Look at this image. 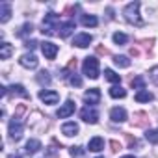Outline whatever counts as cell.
I'll use <instances>...</instances> for the list:
<instances>
[{"mask_svg":"<svg viewBox=\"0 0 158 158\" xmlns=\"http://www.w3.org/2000/svg\"><path fill=\"white\" fill-rule=\"evenodd\" d=\"M11 19V6L8 2L0 4V23H8Z\"/></svg>","mask_w":158,"mask_h":158,"instance_id":"cell-15","label":"cell"},{"mask_svg":"<svg viewBox=\"0 0 158 158\" xmlns=\"http://www.w3.org/2000/svg\"><path fill=\"white\" fill-rule=\"evenodd\" d=\"M110 117H112V121H114V123H123V121H127V110H125V108L115 106V108H112Z\"/></svg>","mask_w":158,"mask_h":158,"instance_id":"cell-12","label":"cell"},{"mask_svg":"<svg viewBox=\"0 0 158 158\" xmlns=\"http://www.w3.org/2000/svg\"><path fill=\"white\" fill-rule=\"evenodd\" d=\"M60 26H61V23H60V17L56 15V13H47L45 15V19H43V34H47V35H58V32H60Z\"/></svg>","mask_w":158,"mask_h":158,"instance_id":"cell-1","label":"cell"},{"mask_svg":"<svg viewBox=\"0 0 158 158\" xmlns=\"http://www.w3.org/2000/svg\"><path fill=\"white\" fill-rule=\"evenodd\" d=\"M110 97H114V99H125L127 97V89H123L121 86H114V88H110Z\"/></svg>","mask_w":158,"mask_h":158,"instance_id":"cell-22","label":"cell"},{"mask_svg":"<svg viewBox=\"0 0 158 158\" xmlns=\"http://www.w3.org/2000/svg\"><path fill=\"white\" fill-rule=\"evenodd\" d=\"M80 119L86 121V123H89V125H95L99 121V112L93 106H84L80 110Z\"/></svg>","mask_w":158,"mask_h":158,"instance_id":"cell-4","label":"cell"},{"mask_svg":"<svg viewBox=\"0 0 158 158\" xmlns=\"http://www.w3.org/2000/svg\"><path fill=\"white\" fill-rule=\"evenodd\" d=\"M24 134V125L19 121V119H11L10 121V138L13 141H19Z\"/></svg>","mask_w":158,"mask_h":158,"instance_id":"cell-5","label":"cell"},{"mask_svg":"<svg viewBox=\"0 0 158 158\" xmlns=\"http://www.w3.org/2000/svg\"><path fill=\"white\" fill-rule=\"evenodd\" d=\"M84 101L88 102V106L99 104V101H101V89H97V88H91V89H88V91L84 93Z\"/></svg>","mask_w":158,"mask_h":158,"instance_id":"cell-7","label":"cell"},{"mask_svg":"<svg viewBox=\"0 0 158 158\" xmlns=\"http://www.w3.org/2000/svg\"><path fill=\"white\" fill-rule=\"evenodd\" d=\"M35 45H37V41H34V39H28V41L24 43V47H26V48H30V50H34V48H35Z\"/></svg>","mask_w":158,"mask_h":158,"instance_id":"cell-33","label":"cell"},{"mask_svg":"<svg viewBox=\"0 0 158 158\" xmlns=\"http://www.w3.org/2000/svg\"><path fill=\"white\" fill-rule=\"evenodd\" d=\"M69 152H71V156H74V158H80V156H84V154H86V149L76 145V147H71V149H69Z\"/></svg>","mask_w":158,"mask_h":158,"instance_id":"cell-28","label":"cell"},{"mask_svg":"<svg viewBox=\"0 0 158 158\" xmlns=\"http://www.w3.org/2000/svg\"><path fill=\"white\" fill-rule=\"evenodd\" d=\"M8 91L13 93V95H19V97H23V99H28V97H30L28 91L24 89V86H21V84H13L11 88H8Z\"/></svg>","mask_w":158,"mask_h":158,"instance_id":"cell-18","label":"cell"},{"mask_svg":"<svg viewBox=\"0 0 158 158\" xmlns=\"http://www.w3.org/2000/svg\"><path fill=\"white\" fill-rule=\"evenodd\" d=\"M149 74H151V80H152L154 84H158V65H156V67H152Z\"/></svg>","mask_w":158,"mask_h":158,"instance_id":"cell-32","label":"cell"},{"mask_svg":"<svg viewBox=\"0 0 158 158\" xmlns=\"http://www.w3.org/2000/svg\"><path fill=\"white\" fill-rule=\"evenodd\" d=\"M19 63H21L23 67H26V69H35V67H37V63H39V60L30 52V54H23V56H21V60H19Z\"/></svg>","mask_w":158,"mask_h":158,"instance_id":"cell-9","label":"cell"},{"mask_svg":"<svg viewBox=\"0 0 158 158\" xmlns=\"http://www.w3.org/2000/svg\"><path fill=\"white\" fill-rule=\"evenodd\" d=\"M41 50H43L47 60H54L56 54H58V45H54L50 41H45V43H41Z\"/></svg>","mask_w":158,"mask_h":158,"instance_id":"cell-8","label":"cell"},{"mask_svg":"<svg viewBox=\"0 0 158 158\" xmlns=\"http://www.w3.org/2000/svg\"><path fill=\"white\" fill-rule=\"evenodd\" d=\"M78 130L80 128H78V125L74 121H67V123L61 125V134H65V136H76Z\"/></svg>","mask_w":158,"mask_h":158,"instance_id":"cell-13","label":"cell"},{"mask_svg":"<svg viewBox=\"0 0 158 158\" xmlns=\"http://www.w3.org/2000/svg\"><path fill=\"white\" fill-rule=\"evenodd\" d=\"M32 30H34V26H32L30 23H26V24H23V26H21V30L17 32V35H19V37H24V35L32 34Z\"/></svg>","mask_w":158,"mask_h":158,"instance_id":"cell-29","label":"cell"},{"mask_svg":"<svg viewBox=\"0 0 158 158\" xmlns=\"http://www.w3.org/2000/svg\"><path fill=\"white\" fill-rule=\"evenodd\" d=\"M39 149H41V141H39V139H30V141L26 143V147H24V152H26V154H35Z\"/></svg>","mask_w":158,"mask_h":158,"instance_id":"cell-19","label":"cell"},{"mask_svg":"<svg viewBox=\"0 0 158 158\" xmlns=\"http://www.w3.org/2000/svg\"><path fill=\"white\" fill-rule=\"evenodd\" d=\"M114 63L117 67H130V60L127 56H114Z\"/></svg>","mask_w":158,"mask_h":158,"instance_id":"cell-25","label":"cell"},{"mask_svg":"<svg viewBox=\"0 0 158 158\" xmlns=\"http://www.w3.org/2000/svg\"><path fill=\"white\" fill-rule=\"evenodd\" d=\"M121 158H134L132 154H127V156H121Z\"/></svg>","mask_w":158,"mask_h":158,"instance_id":"cell-34","label":"cell"},{"mask_svg":"<svg viewBox=\"0 0 158 158\" xmlns=\"http://www.w3.org/2000/svg\"><path fill=\"white\" fill-rule=\"evenodd\" d=\"M74 114V102L73 101H67L63 106H60V110L56 112V115L60 117V119H65V117H69V115H73Z\"/></svg>","mask_w":158,"mask_h":158,"instance_id":"cell-11","label":"cell"},{"mask_svg":"<svg viewBox=\"0 0 158 158\" xmlns=\"http://www.w3.org/2000/svg\"><path fill=\"white\" fill-rule=\"evenodd\" d=\"M73 30H74V21H67V23H63V24L60 26L58 35H60V37H69V35L73 34Z\"/></svg>","mask_w":158,"mask_h":158,"instance_id":"cell-17","label":"cell"},{"mask_svg":"<svg viewBox=\"0 0 158 158\" xmlns=\"http://www.w3.org/2000/svg\"><path fill=\"white\" fill-rule=\"evenodd\" d=\"M123 15H125L127 23H130V24H141V19H139V2H130L125 8Z\"/></svg>","mask_w":158,"mask_h":158,"instance_id":"cell-3","label":"cell"},{"mask_svg":"<svg viewBox=\"0 0 158 158\" xmlns=\"http://www.w3.org/2000/svg\"><path fill=\"white\" fill-rule=\"evenodd\" d=\"M82 71H84V74H86L88 78H91V80L99 78V60L93 58V56L86 58L84 63H82Z\"/></svg>","mask_w":158,"mask_h":158,"instance_id":"cell-2","label":"cell"},{"mask_svg":"<svg viewBox=\"0 0 158 158\" xmlns=\"http://www.w3.org/2000/svg\"><path fill=\"white\" fill-rule=\"evenodd\" d=\"M130 86H132L134 89H138V91H143V89H145V80H143V76H136V78H132Z\"/></svg>","mask_w":158,"mask_h":158,"instance_id":"cell-24","label":"cell"},{"mask_svg":"<svg viewBox=\"0 0 158 158\" xmlns=\"http://www.w3.org/2000/svg\"><path fill=\"white\" fill-rule=\"evenodd\" d=\"M127 41H128L127 34H123V32H115V34H114V43H115V45H125Z\"/></svg>","mask_w":158,"mask_h":158,"instance_id":"cell-27","label":"cell"},{"mask_svg":"<svg viewBox=\"0 0 158 158\" xmlns=\"http://www.w3.org/2000/svg\"><path fill=\"white\" fill-rule=\"evenodd\" d=\"M97 158H104V156H97Z\"/></svg>","mask_w":158,"mask_h":158,"instance_id":"cell-35","label":"cell"},{"mask_svg":"<svg viewBox=\"0 0 158 158\" xmlns=\"http://www.w3.org/2000/svg\"><path fill=\"white\" fill-rule=\"evenodd\" d=\"M39 99H41L45 104H56V102L60 101V95H58L56 91H50V89H43V91L39 93Z\"/></svg>","mask_w":158,"mask_h":158,"instance_id":"cell-10","label":"cell"},{"mask_svg":"<svg viewBox=\"0 0 158 158\" xmlns=\"http://www.w3.org/2000/svg\"><path fill=\"white\" fill-rule=\"evenodd\" d=\"M80 23H82V26H86V28H95V26L99 24V19H97L95 15H88V13H84V15L80 17Z\"/></svg>","mask_w":158,"mask_h":158,"instance_id":"cell-16","label":"cell"},{"mask_svg":"<svg viewBox=\"0 0 158 158\" xmlns=\"http://www.w3.org/2000/svg\"><path fill=\"white\" fill-rule=\"evenodd\" d=\"M69 82H71L73 86H76V88H80V86H82V78H80V76H78L76 73H74V74L71 76V80H69Z\"/></svg>","mask_w":158,"mask_h":158,"instance_id":"cell-31","label":"cell"},{"mask_svg":"<svg viewBox=\"0 0 158 158\" xmlns=\"http://www.w3.org/2000/svg\"><path fill=\"white\" fill-rule=\"evenodd\" d=\"M104 78H106L108 82H114V84H119L121 82V76L115 71H112V69H104Z\"/></svg>","mask_w":158,"mask_h":158,"instance_id":"cell-20","label":"cell"},{"mask_svg":"<svg viewBox=\"0 0 158 158\" xmlns=\"http://www.w3.org/2000/svg\"><path fill=\"white\" fill-rule=\"evenodd\" d=\"M91 41H93V35L91 34H76L74 35V41H73V45L74 47H78V48H86V47H89L91 45Z\"/></svg>","mask_w":158,"mask_h":158,"instance_id":"cell-6","label":"cell"},{"mask_svg":"<svg viewBox=\"0 0 158 158\" xmlns=\"http://www.w3.org/2000/svg\"><path fill=\"white\" fill-rule=\"evenodd\" d=\"M154 97H152V93L151 91H147V89H143V91H138L136 93V101L138 102H151Z\"/></svg>","mask_w":158,"mask_h":158,"instance_id":"cell-23","label":"cell"},{"mask_svg":"<svg viewBox=\"0 0 158 158\" xmlns=\"http://www.w3.org/2000/svg\"><path fill=\"white\" fill-rule=\"evenodd\" d=\"M37 82H39L41 86H48V84H50V74H48L47 71H41V73L37 74Z\"/></svg>","mask_w":158,"mask_h":158,"instance_id":"cell-26","label":"cell"},{"mask_svg":"<svg viewBox=\"0 0 158 158\" xmlns=\"http://www.w3.org/2000/svg\"><path fill=\"white\" fill-rule=\"evenodd\" d=\"M11 54H13V47L10 43H2V45H0V58H2V60H8Z\"/></svg>","mask_w":158,"mask_h":158,"instance_id":"cell-21","label":"cell"},{"mask_svg":"<svg viewBox=\"0 0 158 158\" xmlns=\"http://www.w3.org/2000/svg\"><path fill=\"white\" fill-rule=\"evenodd\" d=\"M88 149H89L91 152H99V151H102V149H104V139H102L101 136L91 138L89 143H88Z\"/></svg>","mask_w":158,"mask_h":158,"instance_id":"cell-14","label":"cell"},{"mask_svg":"<svg viewBox=\"0 0 158 158\" xmlns=\"http://www.w3.org/2000/svg\"><path fill=\"white\" fill-rule=\"evenodd\" d=\"M145 138H147L151 143H158V130H147V132H145Z\"/></svg>","mask_w":158,"mask_h":158,"instance_id":"cell-30","label":"cell"}]
</instances>
